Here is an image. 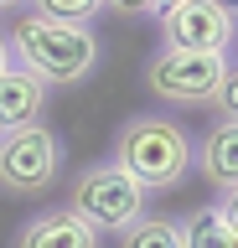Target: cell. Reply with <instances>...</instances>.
<instances>
[{
  "label": "cell",
  "mask_w": 238,
  "mask_h": 248,
  "mask_svg": "<svg viewBox=\"0 0 238 248\" xmlns=\"http://www.w3.org/2000/svg\"><path fill=\"white\" fill-rule=\"evenodd\" d=\"M119 248H181V228H176V217H150L145 212L140 222H129L119 232Z\"/></svg>",
  "instance_id": "cell-11"
},
{
  "label": "cell",
  "mask_w": 238,
  "mask_h": 248,
  "mask_svg": "<svg viewBox=\"0 0 238 248\" xmlns=\"http://www.w3.org/2000/svg\"><path fill=\"white\" fill-rule=\"evenodd\" d=\"M233 57L228 52H166L145 62V88L166 104H212L228 78Z\"/></svg>",
  "instance_id": "cell-4"
},
{
  "label": "cell",
  "mask_w": 238,
  "mask_h": 248,
  "mask_svg": "<svg viewBox=\"0 0 238 248\" xmlns=\"http://www.w3.org/2000/svg\"><path fill=\"white\" fill-rule=\"evenodd\" d=\"M16 248H98V232L78 222L67 207H52L16 232Z\"/></svg>",
  "instance_id": "cell-9"
},
{
  "label": "cell",
  "mask_w": 238,
  "mask_h": 248,
  "mask_svg": "<svg viewBox=\"0 0 238 248\" xmlns=\"http://www.w3.org/2000/svg\"><path fill=\"white\" fill-rule=\"evenodd\" d=\"M166 52H228L238 42V16L228 0H181L160 11Z\"/></svg>",
  "instance_id": "cell-6"
},
{
  "label": "cell",
  "mask_w": 238,
  "mask_h": 248,
  "mask_svg": "<svg viewBox=\"0 0 238 248\" xmlns=\"http://www.w3.org/2000/svg\"><path fill=\"white\" fill-rule=\"evenodd\" d=\"M212 108H218L228 124H238V62L228 67V78H222V88H218V98H212Z\"/></svg>",
  "instance_id": "cell-13"
},
{
  "label": "cell",
  "mask_w": 238,
  "mask_h": 248,
  "mask_svg": "<svg viewBox=\"0 0 238 248\" xmlns=\"http://www.w3.org/2000/svg\"><path fill=\"white\" fill-rule=\"evenodd\" d=\"M228 5H233V16H238V0H228Z\"/></svg>",
  "instance_id": "cell-19"
},
{
  "label": "cell",
  "mask_w": 238,
  "mask_h": 248,
  "mask_svg": "<svg viewBox=\"0 0 238 248\" xmlns=\"http://www.w3.org/2000/svg\"><path fill=\"white\" fill-rule=\"evenodd\" d=\"M191 166L207 176V186L218 191H238V124L218 119L207 129V140L191 150Z\"/></svg>",
  "instance_id": "cell-8"
},
{
  "label": "cell",
  "mask_w": 238,
  "mask_h": 248,
  "mask_svg": "<svg viewBox=\"0 0 238 248\" xmlns=\"http://www.w3.org/2000/svg\"><path fill=\"white\" fill-rule=\"evenodd\" d=\"M176 228H181V248H238L233 228H228V222H222V212H218V202L191 207Z\"/></svg>",
  "instance_id": "cell-10"
},
{
  "label": "cell",
  "mask_w": 238,
  "mask_h": 248,
  "mask_svg": "<svg viewBox=\"0 0 238 248\" xmlns=\"http://www.w3.org/2000/svg\"><path fill=\"white\" fill-rule=\"evenodd\" d=\"M119 16H160V0H104Z\"/></svg>",
  "instance_id": "cell-14"
},
{
  "label": "cell",
  "mask_w": 238,
  "mask_h": 248,
  "mask_svg": "<svg viewBox=\"0 0 238 248\" xmlns=\"http://www.w3.org/2000/svg\"><path fill=\"white\" fill-rule=\"evenodd\" d=\"M42 108H47V88L32 73H21V67H5L0 73V135L26 129V124H42Z\"/></svg>",
  "instance_id": "cell-7"
},
{
  "label": "cell",
  "mask_w": 238,
  "mask_h": 248,
  "mask_svg": "<svg viewBox=\"0 0 238 248\" xmlns=\"http://www.w3.org/2000/svg\"><path fill=\"white\" fill-rule=\"evenodd\" d=\"M171 5H181V0H160V11H171Z\"/></svg>",
  "instance_id": "cell-17"
},
{
  "label": "cell",
  "mask_w": 238,
  "mask_h": 248,
  "mask_svg": "<svg viewBox=\"0 0 238 248\" xmlns=\"http://www.w3.org/2000/svg\"><path fill=\"white\" fill-rule=\"evenodd\" d=\"M98 11H104V0H36V16L67 21V26H88Z\"/></svg>",
  "instance_id": "cell-12"
},
{
  "label": "cell",
  "mask_w": 238,
  "mask_h": 248,
  "mask_svg": "<svg viewBox=\"0 0 238 248\" xmlns=\"http://www.w3.org/2000/svg\"><path fill=\"white\" fill-rule=\"evenodd\" d=\"M5 42H11V62H21V73H32L42 88L83 83V78H94L98 57H104V46L88 26H67L47 16H26Z\"/></svg>",
  "instance_id": "cell-1"
},
{
  "label": "cell",
  "mask_w": 238,
  "mask_h": 248,
  "mask_svg": "<svg viewBox=\"0 0 238 248\" xmlns=\"http://www.w3.org/2000/svg\"><path fill=\"white\" fill-rule=\"evenodd\" d=\"M5 5H21V0H0V11H5Z\"/></svg>",
  "instance_id": "cell-18"
},
{
  "label": "cell",
  "mask_w": 238,
  "mask_h": 248,
  "mask_svg": "<svg viewBox=\"0 0 238 248\" xmlns=\"http://www.w3.org/2000/svg\"><path fill=\"white\" fill-rule=\"evenodd\" d=\"M145 202H150V191L135 176H125L114 160H104V166H88L73 181L67 212L78 217V222H88L94 232H125L129 222L145 217Z\"/></svg>",
  "instance_id": "cell-3"
},
{
  "label": "cell",
  "mask_w": 238,
  "mask_h": 248,
  "mask_svg": "<svg viewBox=\"0 0 238 248\" xmlns=\"http://www.w3.org/2000/svg\"><path fill=\"white\" fill-rule=\"evenodd\" d=\"M63 170V140L47 124H26L0 135V191L5 197H42Z\"/></svg>",
  "instance_id": "cell-5"
},
{
  "label": "cell",
  "mask_w": 238,
  "mask_h": 248,
  "mask_svg": "<svg viewBox=\"0 0 238 248\" xmlns=\"http://www.w3.org/2000/svg\"><path fill=\"white\" fill-rule=\"evenodd\" d=\"M233 46H238V42H233Z\"/></svg>",
  "instance_id": "cell-20"
},
{
  "label": "cell",
  "mask_w": 238,
  "mask_h": 248,
  "mask_svg": "<svg viewBox=\"0 0 238 248\" xmlns=\"http://www.w3.org/2000/svg\"><path fill=\"white\" fill-rule=\"evenodd\" d=\"M11 67V42H5V31H0V73Z\"/></svg>",
  "instance_id": "cell-16"
},
{
  "label": "cell",
  "mask_w": 238,
  "mask_h": 248,
  "mask_svg": "<svg viewBox=\"0 0 238 248\" xmlns=\"http://www.w3.org/2000/svg\"><path fill=\"white\" fill-rule=\"evenodd\" d=\"M191 150L197 140L166 114H135L125 119L119 140H114V166L135 176L145 191H171L191 176Z\"/></svg>",
  "instance_id": "cell-2"
},
{
  "label": "cell",
  "mask_w": 238,
  "mask_h": 248,
  "mask_svg": "<svg viewBox=\"0 0 238 248\" xmlns=\"http://www.w3.org/2000/svg\"><path fill=\"white\" fill-rule=\"evenodd\" d=\"M218 212H222V222H228V228H233V238H238V191H222Z\"/></svg>",
  "instance_id": "cell-15"
}]
</instances>
